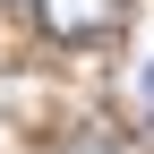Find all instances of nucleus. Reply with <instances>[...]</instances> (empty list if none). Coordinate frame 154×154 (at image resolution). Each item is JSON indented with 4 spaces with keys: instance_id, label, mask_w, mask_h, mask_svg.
<instances>
[{
    "instance_id": "nucleus-1",
    "label": "nucleus",
    "mask_w": 154,
    "mask_h": 154,
    "mask_svg": "<svg viewBox=\"0 0 154 154\" xmlns=\"http://www.w3.org/2000/svg\"><path fill=\"white\" fill-rule=\"evenodd\" d=\"M34 17H43L51 43H103V34H120V0H34Z\"/></svg>"
},
{
    "instance_id": "nucleus-2",
    "label": "nucleus",
    "mask_w": 154,
    "mask_h": 154,
    "mask_svg": "<svg viewBox=\"0 0 154 154\" xmlns=\"http://www.w3.org/2000/svg\"><path fill=\"white\" fill-rule=\"evenodd\" d=\"M60 154H128V146H120V137H69Z\"/></svg>"
},
{
    "instance_id": "nucleus-3",
    "label": "nucleus",
    "mask_w": 154,
    "mask_h": 154,
    "mask_svg": "<svg viewBox=\"0 0 154 154\" xmlns=\"http://www.w3.org/2000/svg\"><path fill=\"white\" fill-rule=\"evenodd\" d=\"M137 111H146V120H154V69L137 77Z\"/></svg>"
},
{
    "instance_id": "nucleus-4",
    "label": "nucleus",
    "mask_w": 154,
    "mask_h": 154,
    "mask_svg": "<svg viewBox=\"0 0 154 154\" xmlns=\"http://www.w3.org/2000/svg\"><path fill=\"white\" fill-rule=\"evenodd\" d=\"M0 9H17V0H0Z\"/></svg>"
}]
</instances>
